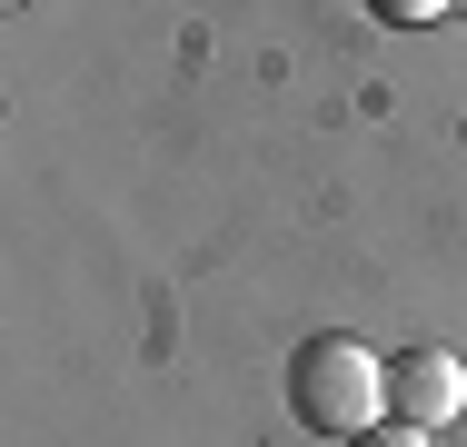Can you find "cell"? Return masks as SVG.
<instances>
[{
	"instance_id": "cell-1",
	"label": "cell",
	"mask_w": 467,
	"mask_h": 447,
	"mask_svg": "<svg viewBox=\"0 0 467 447\" xmlns=\"http://www.w3.org/2000/svg\"><path fill=\"white\" fill-rule=\"evenodd\" d=\"M288 408L308 438H368L388 418V358L368 338H298V368H288Z\"/></svg>"
},
{
	"instance_id": "cell-2",
	"label": "cell",
	"mask_w": 467,
	"mask_h": 447,
	"mask_svg": "<svg viewBox=\"0 0 467 447\" xmlns=\"http://www.w3.org/2000/svg\"><path fill=\"white\" fill-rule=\"evenodd\" d=\"M458 408H467V358L458 348H398V358H388V418L448 428Z\"/></svg>"
},
{
	"instance_id": "cell-3",
	"label": "cell",
	"mask_w": 467,
	"mask_h": 447,
	"mask_svg": "<svg viewBox=\"0 0 467 447\" xmlns=\"http://www.w3.org/2000/svg\"><path fill=\"white\" fill-rule=\"evenodd\" d=\"M348 447H438V428H408V418H378L368 438H348Z\"/></svg>"
},
{
	"instance_id": "cell-4",
	"label": "cell",
	"mask_w": 467,
	"mask_h": 447,
	"mask_svg": "<svg viewBox=\"0 0 467 447\" xmlns=\"http://www.w3.org/2000/svg\"><path fill=\"white\" fill-rule=\"evenodd\" d=\"M378 20H408V30H418V20H438V10H458V0H368Z\"/></svg>"
},
{
	"instance_id": "cell-5",
	"label": "cell",
	"mask_w": 467,
	"mask_h": 447,
	"mask_svg": "<svg viewBox=\"0 0 467 447\" xmlns=\"http://www.w3.org/2000/svg\"><path fill=\"white\" fill-rule=\"evenodd\" d=\"M458 10H467V0H458Z\"/></svg>"
}]
</instances>
